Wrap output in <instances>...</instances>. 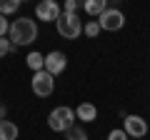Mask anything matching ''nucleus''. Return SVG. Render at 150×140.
Returning a JSON list of instances; mask_svg holds the SVG:
<instances>
[{
  "label": "nucleus",
  "instance_id": "obj_3",
  "mask_svg": "<svg viewBox=\"0 0 150 140\" xmlns=\"http://www.w3.org/2000/svg\"><path fill=\"white\" fill-rule=\"evenodd\" d=\"M75 125V110L68 108V105H58L55 110H50L48 115V128L55 130V133H65V130Z\"/></svg>",
  "mask_w": 150,
  "mask_h": 140
},
{
  "label": "nucleus",
  "instance_id": "obj_6",
  "mask_svg": "<svg viewBox=\"0 0 150 140\" xmlns=\"http://www.w3.org/2000/svg\"><path fill=\"white\" fill-rule=\"evenodd\" d=\"M60 5L55 3V0H40L35 5V18L38 20H43V23H55L60 18Z\"/></svg>",
  "mask_w": 150,
  "mask_h": 140
},
{
  "label": "nucleus",
  "instance_id": "obj_4",
  "mask_svg": "<svg viewBox=\"0 0 150 140\" xmlns=\"http://www.w3.org/2000/svg\"><path fill=\"white\" fill-rule=\"evenodd\" d=\"M30 88L38 98H50L55 90V78L50 75L48 70H38L33 73V80H30Z\"/></svg>",
  "mask_w": 150,
  "mask_h": 140
},
{
  "label": "nucleus",
  "instance_id": "obj_11",
  "mask_svg": "<svg viewBox=\"0 0 150 140\" xmlns=\"http://www.w3.org/2000/svg\"><path fill=\"white\" fill-rule=\"evenodd\" d=\"M18 135H20V130H18V125L13 123V120H0V140H18Z\"/></svg>",
  "mask_w": 150,
  "mask_h": 140
},
{
  "label": "nucleus",
  "instance_id": "obj_10",
  "mask_svg": "<svg viewBox=\"0 0 150 140\" xmlns=\"http://www.w3.org/2000/svg\"><path fill=\"white\" fill-rule=\"evenodd\" d=\"M83 8L90 18H100L108 10V0H83Z\"/></svg>",
  "mask_w": 150,
  "mask_h": 140
},
{
  "label": "nucleus",
  "instance_id": "obj_8",
  "mask_svg": "<svg viewBox=\"0 0 150 140\" xmlns=\"http://www.w3.org/2000/svg\"><path fill=\"white\" fill-rule=\"evenodd\" d=\"M68 68V58H65V53H60V50H53V53L45 55V70H48L50 75H60L63 70Z\"/></svg>",
  "mask_w": 150,
  "mask_h": 140
},
{
  "label": "nucleus",
  "instance_id": "obj_21",
  "mask_svg": "<svg viewBox=\"0 0 150 140\" xmlns=\"http://www.w3.org/2000/svg\"><path fill=\"white\" fill-rule=\"evenodd\" d=\"M135 140H143V138H135Z\"/></svg>",
  "mask_w": 150,
  "mask_h": 140
},
{
  "label": "nucleus",
  "instance_id": "obj_13",
  "mask_svg": "<svg viewBox=\"0 0 150 140\" xmlns=\"http://www.w3.org/2000/svg\"><path fill=\"white\" fill-rule=\"evenodd\" d=\"M65 140H88V133L83 125H70L65 130Z\"/></svg>",
  "mask_w": 150,
  "mask_h": 140
},
{
  "label": "nucleus",
  "instance_id": "obj_7",
  "mask_svg": "<svg viewBox=\"0 0 150 140\" xmlns=\"http://www.w3.org/2000/svg\"><path fill=\"white\" fill-rule=\"evenodd\" d=\"M125 123H123V130L128 133V138H145V133H148V123H145V118H140V115H125Z\"/></svg>",
  "mask_w": 150,
  "mask_h": 140
},
{
  "label": "nucleus",
  "instance_id": "obj_15",
  "mask_svg": "<svg viewBox=\"0 0 150 140\" xmlns=\"http://www.w3.org/2000/svg\"><path fill=\"white\" fill-rule=\"evenodd\" d=\"M83 33H85L88 38H98V35H100V23L93 18L90 23H85V25H83Z\"/></svg>",
  "mask_w": 150,
  "mask_h": 140
},
{
  "label": "nucleus",
  "instance_id": "obj_14",
  "mask_svg": "<svg viewBox=\"0 0 150 140\" xmlns=\"http://www.w3.org/2000/svg\"><path fill=\"white\" fill-rule=\"evenodd\" d=\"M23 5V0H0V15H10Z\"/></svg>",
  "mask_w": 150,
  "mask_h": 140
},
{
  "label": "nucleus",
  "instance_id": "obj_1",
  "mask_svg": "<svg viewBox=\"0 0 150 140\" xmlns=\"http://www.w3.org/2000/svg\"><path fill=\"white\" fill-rule=\"evenodd\" d=\"M8 35L13 45H30L38 38V25L33 18H15V23H10Z\"/></svg>",
  "mask_w": 150,
  "mask_h": 140
},
{
  "label": "nucleus",
  "instance_id": "obj_19",
  "mask_svg": "<svg viewBox=\"0 0 150 140\" xmlns=\"http://www.w3.org/2000/svg\"><path fill=\"white\" fill-rule=\"evenodd\" d=\"M8 30H10V23H8L5 15H0V38H3V35H8Z\"/></svg>",
  "mask_w": 150,
  "mask_h": 140
},
{
  "label": "nucleus",
  "instance_id": "obj_2",
  "mask_svg": "<svg viewBox=\"0 0 150 140\" xmlns=\"http://www.w3.org/2000/svg\"><path fill=\"white\" fill-rule=\"evenodd\" d=\"M55 28H58L60 38H65V40H75L83 33V23L78 18V13H60V18L55 20Z\"/></svg>",
  "mask_w": 150,
  "mask_h": 140
},
{
  "label": "nucleus",
  "instance_id": "obj_12",
  "mask_svg": "<svg viewBox=\"0 0 150 140\" xmlns=\"http://www.w3.org/2000/svg\"><path fill=\"white\" fill-rule=\"evenodd\" d=\"M25 63H28V68H30L33 73H38V70H45V55H40L38 50H35V53H28Z\"/></svg>",
  "mask_w": 150,
  "mask_h": 140
},
{
  "label": "nucleus",
  "instance_id": "obj_5",
  "mask_svg": "<svg viewBox=\"0 0 150 140\" xmlns=\"http://www.w3.org/2000/svg\"><path fill=\"white\" fill-rule=\"evenodd\" d=\"M98 23H100V30L115 33V30H120V28L125 25V15L118 10V8H108V10L98 18Z\"/></svg>",
  "mask_w": 150,
  "mask_h": 140
},
{
  "label": "nucleus",
  "instance_id": "obj_18",
  "mask_svg": "<svg viewBox=\"0 0 150 140\" xmlns=\"http://www.w3.org/2000/svg\"><path fill=\"white\" fill-rule=\"evenodd\" d=\"M83 5V0H65V8L63 13H78V8Z\"/></svg>",
  "mask_w": 150,
  "mask_h": 140
},
{
  "label": "nucleus",
  "instance_id": "obj_9",
  "mask_svg": "<svg viewBox=\"0 0 150 140\" xmlns=\"http://www.w3.org/2000/svg\"><path fill=\"white\" fill-rule=\"evenodd\" d=\"M75 118L80 120V123H93L98 118V108L93 103H80L78 108H75Z\"/></svg>",
  "mask_w": 150,
  "mask_h": 140
},
{
  "label": "nucleus",
  "instance_id": "obj_22",
  "mask_svg": "<svg viewBox=\"0 0 150 140\" xmlns=\"http://www.w3.org/2000/svg\"><path fill=\"white\" fill-rule=\"evenodd\" d=\"M23 3H25V0H23Z\"/></svg>",
  "mask_w": 150,
  "mask_h": 140
},
{
  "label": "nucleus",
  "instance_id": "obj_17",
  "mask_svg": "<svg viewBox=\"0 0 150 140\" xmlns=\"http://www.w3.org/2000/svg\"><path fill=\"white\" fill-rule=\"evenodd\" d=\"M108 140H130V138H128V133L123 128H118V130H110L108 133Z\"/></svg>",
  "mask_w": 150,
  "mask_h": 140
},
{
  "label": "nucleus",
  "instance_id": "obj_16",
  "mask_svg": "<svg viewBox=\"0 0 150 140\" xmlns=\"http://www.w3.org/2000/svg\"><path fill=\"white\" fill-rule=\"evenodd\" d=\"M10 50H13L10 38H5V35H3V38H0V58H5V55L10 53Z\"/></svg>",
  "mask_w": 150,
  "mask_h": 140
},
{
  "label": "nucleus",
  "instance_id": "obj_20",
  "mask_svg": "<svg viewBox=\"0 0 150 140\" xmlns=\"http://www.w3.org/2000/svg\"><path fill=\"white\" fill-rule=\"evenodd\" d=\"M5 115H8V105L0 103V120H5Z\"/></svg>",
  "mask_w": 150,
  "mask_h": 140
}]
</instances>
